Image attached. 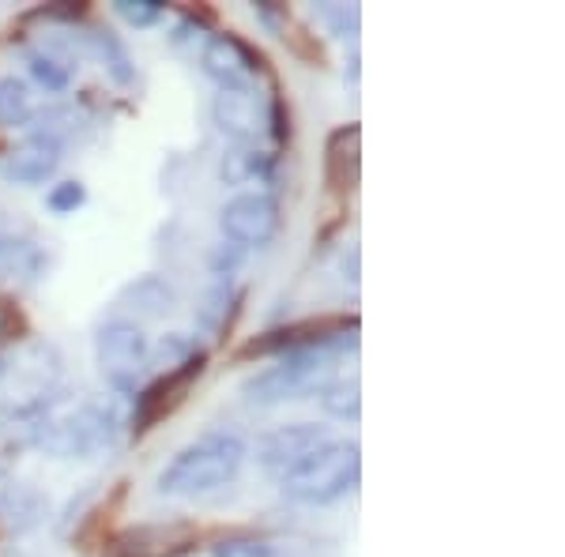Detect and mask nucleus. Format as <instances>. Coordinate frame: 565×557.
Segmentation results:
<instances>
[{
	"label": "nucleus",
	"instance_id": "obj_26",
	"mask_svg": "<svg viewBox=\"0 0 565 557\" xmlns=\"http://www.w3.org/2000/svg\"><path fill=\"white\" fill-rule=\"evenodd\" d=\"M26 332H31V324H26L23 309L15 306L12 298H0V354H4L8 346L23 343Z\"/></svg>",
	"mask_w": 565,
	"mask_h": 557
},
{
	"label": "nucleus",
	"instance_id": "obj_33",
	"mask_svg": "<svg viewBox=\"0 0 565 557\" xmlns=\"http://www.w3.org/2000/svg\"><path fill=\"white\" fill-rule=\"evenodd\" d=\"M103 557H136L129 532H125V535H117V538H109V543H106V550H103Z\"/></svg>",
	"mask_w": 565,
	"mask_h": 557
},
{
	"label": "nucleus",
	"instance_id": "obj_5",
	"mask_svg": "<svg viewBox=\"0 0 565 557\" xmlns=\"http://www.w3.org/2000/svg\"><path fill=\"white\" fill-rule=\"evenodd\" d=\"M362 479V449L359 441H340L335 437L328 449H321L309 463H302L295 474L279 479L282 497L298 505H335L340 497L354 493Z\"/></svg>",
	"mask_w": 565,
	"mask_h": 557
},
{
	"label": "nucleus",
	"instance_id": "obj_31",
	"mask_svg": "<svg viewBox=\"0 0 565 557\" xmlns=\"http://www.w3.org/2000/svg\"><path fill=\"white\" fill-rule=\"evenodd\" d=\"M242 260H245V249H242V245L218 242L215 249H212V260H207V268H212V276H215V279H234V271L242 268Z\"/></svg>",
	"mask_w": 565,
	"mask_h": 557
},
{
	"label": "nucleus",
	"instance_id": "obj_19",
	"mask_svg": "<svg viewBox=\"0 0 565 557\" xmlns=\"http://www.w3.org/2000/svg\"><path fill=\"white\" fill-rule=\"evenodd\" d=\"M223 185H271L276 178V154H264L257 148H234L218 162Z\"/></svg>",
	"mask_w": 565,
	"mask_h": 557
},
{
	"label": "nucleus",
	"instance_id": "obj_17",
	"mask_svg": "<svg viewBox=\"0 0 565 557\" xmlns=\"http://www.w3.org/2000/svg\"><path fill=\"white\" fill-rule=\"evenodd\" d=\"M79 45L103 61V68H106V76H109V84H114V87L129 90L136 84V61H132L129 45L117 39L109 26H90V31H79Z\"/></svg>",
	"mask_w": 565,
	"mask_h": 557
},
{
	"label": "nucleus",
	"instance_id": "obj_4",
	"mask_svg": "<svg viewBox=\"0 0 565 557\" xmlns=\"http://www.w3.org/2000/svg\"><path fill=\"white\" fill-rule=\"evenodd\" d=\"M343 346H309V351L282 354L276 365L260 369L257 377L245 381L242 396L249 407H279L287 399H302L306 392H317L324 381H332L335 358Z\"/></svg>",
	"mask_w": 565,
	"mask_h": 557
},
{
	"label": "nucleus",
	"instance_id": "obj_2",
	"mask_svg": "<svg viewBox=\"0 0 565 557\" xmlns=\"http://www.w3.org/2000/svg\"><path fill=\"white\" fill-rule=\"evenodd\" d=\"M242 463H245L242 437L234 433V429H207V433L189 441L181 452H174V460L159 471L154 490L174 501L204 497V493L231 486V482L238 479Z\"/></svg>",
	"mask_w": 565,
	"mask_h": 557
},
{
	"label": "nucleus",
	"instance_id": "obj_21",
	"mask_svg": "<svg viewBox=\"0 0 565 557\" xmlns=\"http://www.w3.org/2000/svg\"><path fill=\"white\" fill-rule=\"evenodd\" d=\"M34 117L31 87L15 76H0V129H26Z\"/></svg>",
	"mask_w": 565,
	"mask_h": 557
},
{
	"label": "nucleus",
	"instance_id": "obj_34",
	"mask_svg": "<svg viewBox=\"0 0 565 557\" xmlns=\"http://www.w3.org/2000/svg\"><path fill=\"white\" fill-rule=\"evenodd\" d=\"M343 279H348L351 287H359V249L343 253Z\"/></svg>",
	"mask_w": 565,
	"mask_h": 557
},
{
	"label": "nucleus",
	"instance_id": "obj_36",
	"mask_svg": "<svg viewBox=\"0 0 565 557\" xmlns=\"http://www.w3.org/2000/svg\"><path fill=\"white\" fill-rule=\"evenodd\" d=\"M8 151V143H4V136H0V154H4Z\"/></svg>",
	"mask_w": 565,
	"mask_h": 557
},
{
	"label": "nucleus",
	"instance_id": "obj_13",
	"mask_svg": "<svg viewBox=\"0 0 565 557\" xmlns=\"http://www.w3.org/2000/svg\"><path fill=\"white\" fill-rule=\"evenodd\" d=\"M324 189L332 200L348 204V200L359 193V181H362V129L359 121L340 125L324 136Z\"/></svg>",
	"mask_w": 565,
	"mask_h": 557
},
{
	"label": "nucleus",
	"instance_id": "obj_27",
	"mask_svg": "<svg viewBox=\"0 0 565 557\" xmlns=\"http://www.w3.org/2000/svg\"><path fill=\"white\" fill-rule=\"evenodd\" d=\"M114 12L129 26H136V31H148V26L162 20L167 8H162L159 0H114Z\"/></svg>",
	"mask_w": 565,
	"mask_h": 557
},
{
	"label": "nucleus",
	"instance_id": "obj_10",
	"mask_svg": "<svg viewBox=\"0 0 565 557\" xmlns=\"http://www.w3.org/2000/svg\"><path fill=\"white\" fill-rule=\"evenodd\" d=\"M223 242L242 245L245 253L268 245L279 234V200L268 193H238L218 207Z\"/></svg>",
	"mask_w": 565,
	"mask_h": 557
},
{
	"label": "nucleus",
	"instance_id": "obj_1",
	"mask_svg": "<svg viewBox=\"0 0 565 557\" xmlns=\"http://www.w3.org/2000/svg\"><path fill=\"white\" fill-rule=\"evenodd\" d=\"M65 396V358L53 343L23 340L0 354V426L31 444Z\"/></svg>",
	"mask_w": 565,
	"mask_h": 557
},
{
	"label": "nucleus",
	"instance_id": "obj_12",
	"mask_svg": "<svg viewBox=\"0 0 565 557\" xmlns=\"http://www.w3.org/2000/svg\"><path fill=\"white\" fill-rule=\"evenodd\" d=\"M212 121L238 148H257L268 136V103L257 87H223L212 98Z\"/></svg>",
	"mask_w": 565,
	"mask_h": 557
},
{
	"label": "nucleus",
	"instance_id": "obj_32",
	"mask_svg": "<svg viewBox=\"0 0 565 557\" xmlns=\"http://www.w3.org/2000/svg\"><path fill=\"white\" fill-rule=\"evenodd\" d=\"M253 12H257V20L268 26L271 34H279L282 26L290 23V8L287 4H276V0H257V4H253Z\"/></svg>",
	"mask_w": 565,
	"mask_h": 557
},
{
	"label": "nucleus",
	"instance_id": "obj_25",
	"mask_svg": "<svg viewBox=\"0 0 565 557\" xmlns=\"http://www.w3.org/2000/svg\"><path fill=\"white\" fill-rule=\"evenodd\" d=\"M212 557H276V546L257 535H226L212 546Z\"/></svg>",
	"mask_w": 565,
	"mask_h": 557
},
{
	"label": "nucleus",
	"instance_id": "obj_16",
	"mask_svg": "<svg viewBox=\"0 0 565 557\" xmlns=\"http://www.w3.org/2000/svg\"><path fill=\"white\" fill-rule=\"evenodd\" d=\"M57 167H61V143L31 136L23 148H15L8 154L4 173L15 185H42V181H50L53 173H57Z\"/></svg>",
	"mask_w": 565,
	"mask_h": 557
},
{
	"label": "nucleus",
	"instance_id": "obj_23",
	"mask_svg": "<svg viewBox=\"0 0 565 557\" xmlns=\"http://www.w3.org/2000/svg\"><path fill=\"white\" fill-rule=\"evenodd\" d=\"M313 15L324 23L328 34H335V39H359V31H362V8L359 4L321 0V4H313Z\"/></svg>",
	"mask_w": 565,
	"mask_h": 557
},
{
	"label": "nucleus",
	"instance_id": "obj_7",
	"mask_svg": "<svg viewBox=\"0 0 565 557\" xmlns=\"http://www.w3.org/2000/svg\"><path fill=\"white\" fill-rule=\"evenodd\" d=\"M95 362L103 381L121 396H136L140 392V377L151 365V343L143 328L125 317H114L95 332Z\"/></svg>",
	"mask_w": 565,
	"mask_h": 557
},
{
	"label": "nucleus",
	"instance_id": "obj_24",
	"mask_svg": "<svg viewBox=\"0 0 565 557\" xmlns=\"http://www.w3.org/2000/svg\"><path fill=\"white\" fill-rule=\"evenodd\" d=\"M84 204H87V185H84V181H76V178L57 181V185L45 193V207H50L53 215H76Z\"/></svg>",
	"mask_w": 565,
	"mask_h": 557
},
{
	"label": "nucleus",
	"instance_id": "obj_11",
	"mask_svg": "<svg viewBox=\"0 0 565 557\" xmlns=\"http://www.w3.org/2000/svg\"><path fill=\"white\" fill-rule=\"evenodd\" d=\"M200 68L207 79H215L218 90L223 87H257V76L268 72V57L260 50H253L249 42L238 34H212L200 45Z\"/></svg>",
	"mask_w": 565,
	"mask_h": 557
},
{
	"label": "nucleus",
	"instance_id": "obj_35",
	"mask_svg": "<svg viewBox=\"0 0 565 557\" xmlns=\"http://www.w3.org/2000/svg\"><path fill=\"white\" fill-rule=\"evenodd\" d=\"M343 76H348L351 84H359V50H351V61H348V68H343Z\"/></svg>",
	"mask_w": 565,
	"mask_h": 557
},
{
	"label": "nucleus",
	"instance_id": "obj_18",
	"mask_svg": "<svg viewBox=\"0 0 565 557\" xmlns=\"http://www.w3.org/2000/svg\"><path fill=\"white\" fill-rule=\"evenodd\" d=\"M45 497L34 486H26V482H8L4 490H0V519H4L12 532H34V527L45 519Z\"/></svg>",
	"mask_w": 565,
	"mask_h": 557
},
{
	"label": "nucleus",
	"instance_id": "obj_22",
	"mask_svg": "<svg viewBox=\"0 0 565 557\" xmlns=\"http://www.w3.org/2000/svg\"><path fill=\"white\" fill-rule=\"evenodd\" d=\"M26 72H31V79L45 90V95H65V90L72 87L68 61H61L57 53H50V50L26 53Z\"/></svg>",
	"mask_w": 565,
	"mask_h": 557
},
{
	"label": "nucleus",
	"instance_id": "obj_14",
	"mask_svg": "<svg viewBox=\"0 0 565 557\" xmlns=\"http://www.w3.org/2000/svg\"><path fill=\"white\" fill-rule=\"evenodd\" d=\"M174 306L178 294L162 276H140L117 290V309L129 313L125 321H162L167 313H174Z\"/></svg>",
	"mask_w": 565,
	"mask_h": 557
},
{
	"label": "nucleus",
	"instance_id": "obj_9",
	"mask_svg": "<svg viewBox=\"0 0 565 557\" xmlns=\"http://www.w3.org/2000/svg\"><path fill=\"white\" fill-rule=\"evenodd\" d=\"M332 441H335L332 429L317 426V422L279 426L257 441V460H260V468L279 482V479H287V474H295L302 463L313 460L321 449H328Z\"/></svg>",
	"mask_w": 565,
	"mask_h": 557
},
{
	"label": "nucleus",
	"instance_id": "obj_3",
	"mask_svg": "<svg viewBox=\"0 0 565 557\" xmlns=\"http://www.w3.org/2000/svg\"><path fill=\"white\" fill-rule=\"evenodd\" d=\"M125 418L117 404H106V399H84L72 410H53L45 422L34 429L31 444H39L57 460H87V456L109 452L117 444V433H121Z\"/></svg>",
	"mask_w": 565,
	"mask_h": 557
},
{
	"label": "nucleus",
	"instance_id": "obj_8",
	"mask_svg": "<svg viewBox=\"0 0 565 557\" xmlns=\"http://www.w3.org/2000/svg\"><path fill=\"white\" fill-rule=\"evenodd\" d=\"M204 369H207V351L200 346L193 358H185L181 365H174V369H162L151 385H143L136 392V404L129 415V433L143 437V433H151L167 415H174V410L185 404L189 388L204 377Z\"/></svg>",
	"mask_w": 565,
	"mask_h": 557
},
{
	"label": "nucleus",
	"instance_id": "obj_29",
	"mask_svg": "<svg viewBox=\"0 0 565 557\" xmlns=\"http://www.w3.org/2000/svg\"><path fill=\"white\" fill-rule=\"evenodd\" d=\"M279 39L290 45V50L298 53L302 61H309V65H324V50H321V42H317V34H309L306 26H298V23H287L279 31Z\"/></svg>",
	"mask_w": 565,
	"mask_h": 557
},
{
	"label": "nucleus",
	"instance_id": "obj_20",
	"mask_svg": "<svg viewBox=\"0 0 565 557\" xmlns=\"http://www.w3.org/2000/svg\"><path fill=\"white\" fill-rule=\"evenodd\" d=\"M317 396H321L324 415L335 418V422H359V418H362V385H359V377L324 381V385L317 388Z\"/></svg>",
	"mask_w": 565,
	"mask_h": 557
},
{
	"label": "nucleus",
	"instance_id": "obj_15",
	"mask_svg": "<svg viewBox=\"0 0 565 557\" xmlns=\"http://www.w3.org/2000/svg\"><path fill=\"white\" fill-rule=\"evenodd\" d=\"M45 264V249L34 237L26 234H0V282L8 287H26V282L42 279Z\"/></svg>",
	"mask_w": 565,
	"mask_h": 557
},
{
	"label": "nucleus",
	"instance_id": "obj_30",
	"mask_svg": "<svg viewBox=\"0 0 565 557\" xmlns=\"http://www.w3.org/2000/svg\"><path fill=\"white\" fill-rule=\"evenodd\" d=\"M90 15V4H84V0H76V4H72V0H61V4H45V8H34L31 15H26V20H50V23H84Z\"/></svg>",
	"mask_w": 565,
	"mask_h": 557
},
{
	"label": "nucleus",
	"instance_id": "obj_28",
	"mask_svg": "<svg viewBox=\"0 0 565 557\" xmlns=\"http://www.w3.org/2000/svg\"><path fill=\"white\" fill-rule=\"evenodd\" d=\"M268 136L276 148H287L290 136H295V125H290V106L282 98V90H271V103H268Z\"/></svg>",
	"mask_w": 565,
	"mask_h": 557
},
{
	"label": "nucleus",
	"instance_id": "obj_6",
	"mask_svg": "<svg viewBox=\"0 0 565 557\" xmlns=\"http://www.w3.org/2000/svg\"><path fill=\"white\" fill-rule=\"evenodd\" d=\"M309 346H343V351H354L359 346V313H321L306 317V321L276 324L268 332L245 340L238 346V362L282 358V354L309 351Z\"/></svg>",
	"mask_w": 565,
	"mask_h": 557
}]
</instances>
